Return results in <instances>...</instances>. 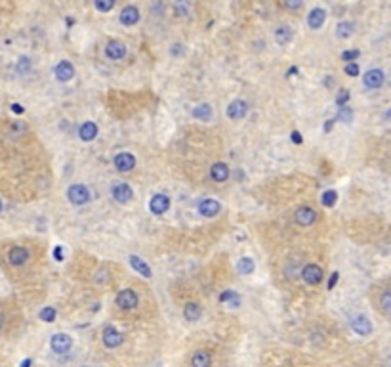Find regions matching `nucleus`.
I'll use <instances>...</instances> for the list:
<instances>
[{"label":"nucleus","instance_id":"obj_1","mask_svg":"<svg viewBox=\"0 0 391 367\" xmlns=\"http://www.w3.org/2000/svg\"><path fill=\"white\" fill-rule=\"evenodd\" d=\"M50 348H52L56 354H67V352L73 348V339H71L67 333H56V335L50 339Z\"/></svg>","mask_w":391,"mask_h":367},{"label":"nucleus","instance_id":"obj_2","mask_svg":"<svg viewBox=\"0 0 391 367\" xmlns=\"http://www.w3.org/2000/svg\"><path fill=\"white\" fill-rule=\"evenodd\" d=\"M67 199L73 205H86L90 201V189L82 184H74L67 189Z\"/></svg>","mask_w":391,"mask_h":367},{"label":"nucleus","instance_id":"obj_3","mask_svg":"<svg viewBox=\"0 0 391 367\" xmlns=\"http://www.w3.org/2000/svg\"><path fill=\"white\" fill-rule=\"evenodd\" d=\"M111 195H113V199H115L117 203L126 205V203H130V201H132L134 191H132V187H130L128 184L117 182V184H113V187H111Z\"/></svg>","mask_w":391,"mask_h":367},{"label":"nucleus","instance_id":"obj_4","mask_svg":"<svg viewBox=\"0 0 391 367\" xmlns=\"http://www.w3.org/2000/svg\"><path fill=\"white\" fill-rule=\"evenodd\" d=\"M117 306L121 308V310H134L135 306H137V294H135L134 289H123L121 293L117 294Z\"/></svg>","mask_w":391,"mask_h":367},{"label":"nucleus","instance_id":"obj_5","mask_svg":"<svg viewBox=\"0 0 391 367\" xmlns=\"http://www.w3.org/2000/svg\"><path fill=\"white\" fill-rule=\"evenodd\" d=\"M101 341L107 348H119L123 344V333H119V329L115 327H105L101 331Z\"/></svg>","mask_w":391,"mask_h":367},{"label":"nucleus","instance_id":"obj_6","mask_svg":"<svg viewBox=\"0 0 391 367\" xmlns=\"http://www.w3.org/2000/svg\"><path fill=\"white\" fill-rule=\"evenodd\" d=\"M323 268L317 266V264H307L306 268L302 270V277H304V281L309 283V285H319V283L323 281Z\"/></svg>","mask_w":391,"mask_h":367},{"label":"nucleus","instance_id":"obj_7","mask_svg":"<svg viewBox=\"0 0 391 367\" xmlns=\"http://www.w3.org/2000/svg\"><path fill=\"white\" fill-rule=\"evenodd\" d=\"M384 81H386V75H384L382 69H370L363 77V85L367 86V88H370V90L380 88V86L384 85Z\"/></svg>","mask_w":391,"mask_h":367},{"label":"nucleus","instance_id":"obj_8","mask_svg":"<svg viewBox=\"0 0 391 367\" xmlns=\"http://www.w3.org/2000/svg\"><path fill=\"white\" fill-rule=\"evenodd\" d=\"M168 207H170V199H168V195H164V193H157V195H153V199L149 201V210L153 214H157V216L164 214L168 210Z\"/></svg>","mask_w":391,"mask_h":367},{"label":"nucleus","instance_id":"obj_9","mask_svg":"<svg viewBox=\"0 0 391 367\" xmlns=\"http://www.w3.org/2000/svg\"><path fill=\"white\" fill-rule=\"evenodd\" d=\"M246 113H248V103L245 99H233L231 103L227 105V115L233 121H241Z\"/></svg>","mask_w":391,"mask_h":367},{"label":"nucleus","instance_id":"obj_10","mask_svg":"<svg viewBox=\"0 0 391 367\" xmlns=\"http://www.w3.org/2000/svg\"><path fill=\"white\" fill-rule=\"evenodd\" d=\"M220 210H221V205L216 201V199H212V197L202 199V201L198 203V212H200L202 216H206V218H212V216L220 214Z\"/></svg>","mask_w":391,"mask_h":367},{"label":"nucleus","instance_id":"obj_11","mask_svg":"<svg viewBox=\"0 0 391 367\" xmlns=\"http://www.w3.org/2000/svg\"><path fill=\"white\" fill-rule=\"evenodd\" d=\"M105 56L113 61L123 60L124 56H126V46H124V42H121V40H111V42H107V46H105Z\"/></svg>","mask_w":391,"mask_h":367},{"label":"nucleus","instance_id":"obj_12","mask_svg":"<svg viewBox=\"0 0 391 367\" xmlns=\"http://www.w3.org/2000/svg\"><path fill=\"white\" fill-rule=\"evenodd\" d=\"M115 167H117V171L121 172H130L132 169L135 167V157L132 153H128V151H123V153H119L117 157H115Z\"/></svg>","mask_w":391,"mask_h":367},{"label":"nucleus","instance_id":"obj_13","mask_svg":"<svg viewBox=\"0 0 391 367\" xmlns=\"http://www.w3.org/2000/svg\"><path fill=\"white\" fill-rule=\"evenodd\" d=\"M294 218H296V222L300 226H311V224H315V220H317V212L311 207H302L296 210Z\"/></svg>","mask_w":391,"mask_h":367},{"label":"nucleus","instance_id":"obj_14","mask_svg":"<svg viewBox=\"0 0 391 367\" xmlns=\"http://www.w3.org/2000/svg\"><path fill=\"white\" fill-rule=\"evenodd\" d=\"M351 329L357 335H361V337H367V335L372 333V323H370V319L367 316H355L351 319Z\"/></svg>","mask_w":391,"mask_h":367},{"label":"nucleus","instance_id":"obj_15","mask_svg":"<svg viewBox=\"0 0 391 367\" xmlns=\"http://www.w3.org/2000/svg\"><path fill=\"white\" fill-rule=\"evenodd\" d=\"M29 260V251L25 247H12L8 253V262L12 266H23Z\"/></svg>","mask_w":391,"mask_h":367},{"label":"nucleus","instance_id":"obj_16","mask_svg":"<svg viewBox=\"0 0 391 367\" xmlns=\"http://www.w3.org/2000/svg\"><path fill=\"white\" fill-rule=\"evenodd\" d=\"M119 19H121V23L126 25V27H132L139 21V10L132 6V4H128V6H124L121 15H119Z\"/></svg>","mask_w":391,"mask_h":367},{"label":"nucleus","instance_id":"obj_17","mask_svg":"<svg viewBox=\"0 0 391 367\" xmlns=\"http://www.w3.org/2000/svg\"><path fill=\"white\" fill-rule=\"evenodd\" d=\"M54 75H56L58 81L67 83V81H71L74 77V67L69 63V61H60V63L56 65V69H54Z\"/></svg>","mask_w":391,"mask_h":367},{"label":"nucleus","instance_id":"obj_18","mask_svg":"<svg viewBox=\"0 0 391 367\" xmlns=\"http://www.w3.org/2000/svg\"><path fill=\"white\" fill-rule=\"evenodd\" d=\"M210 176H212V180L214 182H225L227 178H229V167L225 165V163H216V165H212V169H210Z\"/></svg>","mask_w":391,"mask_h":367},{"label":"nucleus","instance_id":"obj_19","mask_svg":"<svg viewBox=\"0 0 391 367\" xmlns=\"http://www.w3.org/2000/svg\"><path fill=\"white\" fill-rule=\"evenodd\" d=\"M325 19H326V12H325L323 8H313V10L309 12V15H307V23H309L311 29H315V31L323 27Z\"/></svg>","mask_w":391,"mask_h":367},{"label":"nucleus","instance_id":"obj_20","mask_svg":"<svg viewBox=\"0 0 391 367\" xmlns=\"http://www.w3.org/2000/svg\"><path fill=\"white\" fill-rule=\"evenodd\" d=\"M128 260H130V266H132L137 274H141L143 277H151V275H153V272H151V268H149V264H147L143 258L135 257V255H130Z\"/></svg>","mask_w":391,"mask_h":367},{"label":"nucleus","instance_id":"obj_21","mask_svg":"<svg viewBox=\"0 0 391 367\" xmlns=\"http://www.w3.org/2000/svg\"><path fill=\"white\" fill-rule=\"evenodd\" d=\"M191 367H212V356L206 350H196L191 356Z\"/></svg>","mask_w":391,"mask_h":367},{"label":"nucleus","instance_id":"obj_22","mask_svg":"<svg viewBox=\"0 0 391 367\" xmlns=\"http://www.w3.org/2000/svg\"><path fill=\"white\" fill-rule=\"evenodd\" d=\"M78 136H80V140H84V142H92V140L98 136V126H96V122H92V121L84 122V124L78 128Z\"/></svg>","mask_w":391,"mask_h":367},{"label":"nucleus","instance_id":"obj_23","mask_svg":"<svg viewBox=\"0 0 391 367\" xmlns=\"http://www.w3.org/2000/svg\"><path fill=\"white\" fill-rule=\"evenodd\" d=\"M200 316H202V310H200V306L196 304V302H189V304H185L184 308V318L187 319V321H198L200 319Z\"/></svg>","mask_w":391,"mask_h":367},{"label":"nucleus","instance_id":"obj_24","mask_svg":"<svg viewBox=\"0 0 391 367\" xmlns=\"http://www.w3.org/2000/svg\"><path fill=\"white\" fill-rule=\"evenodd\" d=\"M275 40L281 44V46H286L290 40H292V29L290 27H279L277 31H275Z\"/></svg>","mask_w":391,"mask_h":367},{"label":"nucleus","instance_id":"obj_25","mask_svg":"<svg viewBox=\"0 0 391 367\" xmlns=\"http://www.w3.org/2000/svg\"><path fill=\"white\" fill-rule=\"evenodd\" d=\"M193 117L198 121H208L212 117V105L210 103H200L193 109Z\"/></svg>","mask_w":391,"mask_h":367},{"label":"nucleus","instance_id":"obj_26","mask_svg":"<svg viewBox=\"0 0 391 367\" xmlns=\"http://www.w3.org/2000/svg\"><path fill=\"white\" fill-rule=\"evenodd\" d=\"M353 31H355V25L351 21H342V23H338V27H336L338 38H349L353 35Z\"/></svg>","mask_w":391,"mask_h":367},{"label":"nucleus","instance_id":"obj_27","mask_svg":"<svg viewBox=\"0 0 391 367\" xmlns=\"http://www.w3.org/2000/svg\"><path fill=\"white\" fill-rule=\"evenodd\" d=\"M254 260L252 258H248V257H245V258H241L239 260V264H237V270H239V274H243V275H250L252 272H254Z\"/></svg>","mask_w":391,"mask_h":367},{"label":"nucleus","instance_id":"obj_28","mask_svg":"<svg viewBox=\"0 0 391 367\" xmlns=\"http://www.w3.org/2000/svg\"><path fill=\"white\" fill-rule=\"evenodd\" d=\"M220 300L221 302H225V304H231V308H239V304H241L239 294L233 293V291H225V293H221Z\"/></svg>","mask_w":391,"mask_h":367},{"label":"nucleus","instance_id":"obj_29","mask_svg":"<svg viewBox=\"0 0 391 367\" xmlns=\"http://www.w3.org/2000/svg\"><path fill=\"white\" fill-rule=\"evenodd\" d=\"M336 199H338V193L332 191V189H328V191L323 193V205H325V207H334V205H336Z\"/></svg>","mask_w":391,"mask_h":367},{"label":"nucleus","instance_id":"obj_30","mask_svg":"<svg viewBox=\"0 0 391 367\" xmlns=\"http://www.w3.org/2000/svg\"><path fill=\"white\" fill-rule=\"evenodd\" d=\"M40 319H42V321H46V323H52V321L56 319V308H52V306L42 308V312H40Z\"/></svg>","mask_w":391,"mask_h":367},{"label":"nucleus","instance_id":"obj_31","mask_svg":"<svg viewBox=\"0 0 391 367\" xmlns=\"http://www.w3.org/2000/svg\"><path fill=\"white\" fill-rule=\"evenodd\" d=\"M338 119H340V121H343V122H351V119H353V111L349 109L347 105H343V107H340Z\"/></svg>","mask_w":391,"mask_h":367},{"label":"nucleus","instance_id":"obj_32","mask_svg":"<svg viewBox=\"0 0 391 367\" xmlns=\"http://www.w3.org/2000/svg\"><path fill=\"white\" fill-rule=\"evenodd\" d=\"M380 306L382 310H390L391 308V291H384L380 296Z\"/></svg>","mask_w":391,"mask_h":367},{"label":"nucleus","instance_id":"obj_33","mask_svg":"<svg viewBox=\"0 0 391 367\" xmlns=\"http://www.w3.org/2000/svg\"><path fill=\"white\" fill-rule=\"evenodd\" d=\"M359 56H361V52H359V50H347V52H343L342 54V58L347 61V63H355V60H357Z\"/></svg>","mask_w":391,"mask_h":367},{"label":"nucleus","instance_id":"obj_34","mask_svg":"<svg viewBox=\"0 0 391 367\" xmlns=\"http://www.w3.org/2000/svg\"><path fill=\"white\" fill-rule=\"evenodd\" d=\"M29 69H31V60H29V58H21V60L17 61V71L21 75L27 73Z\"/></svg>","mask_w":391,"mask_h":367},{"label":"nucleus","instance_id":"obj_35","mask_svg":"<svg viewBox=\"0 0 391 367\" xmlns=\"http://www.w3.org/2000/svg\"><path fill=\"white\" fill-rule=\"evenodd\" d=\"M347 101H349V92L347 90H340V94H338V98H336V103L343 107V105H347Z\"/></svg>","mask_w":391,"mask_h":367},{"label":"nucleus","instance_id":"obj_36","mask_svg":"<svg viewBox=\"0 0 391 367\" xmlns=\"http://www.w3.org/2000/svg\"><path fill=\"white\" fill-rule=\"evenodd\" d=\"M284 8H288V10H300V8H304V2L302 0H286L284 2Z\"/></svg>","mask_w":391,"mask_h":367},{"label":"nucleus","instance_id":"obj_37","mask_svg":"<svg viewBox=\"0 0 391 367\" xmlns=\"http://www.w3.org/2000/svg\"><path fill=\"white\" fill-rule=\"evenodd\" d=\"M345 73L349 75V77H357L359 75V65L357 63H347L345 65Z\"/></svg>","mask_w":391,"mask_h":367},{"label":"nucleus","instance_id":"obj_38","mask_svg":"<svg viewBox=\"0 0 391 367\" xmlns=\"http://www.w3.org/2000/svg\"><path fill=\"white\" fill-rule=\"evenodd\" d=\"M113 6H115V4H113L111 0H109V2H99V0L96 2V8H98L99 12H109Z\"/></svg>","mask_w":391,"mask_h":367},{"label":"nucleus","instance_id":"obj_39","mask_svg":"<svg viewBox=\"0 0 391 367\" xmlns=\"http://www.w3.org/2000/svg\"><path fill=\"white\" fill-rule=\"evenodd\" d=\"M336 281H338V274H332V277H330V281H328V289H332V287L336 285Z\"/></svg>","mask_w":391,"mask_h":367},{"label":"nucleus","instance_id":"obj_40","mask_svg":"<svg viewBox=\"0 0 391 367\" xmlns=\"http://www.w3.org/2000/svg\"><path fill=\"white\" fill-rule=\"evenodd\" d=\"M292 140L296 144H302V136L298 134V132H292Z\"/></svg>","mask_w":391,"mask_h":367},{"label":"nucleus","instance_id":"obj_41","mask_svg":"<svg viewBox=\"0 0 391 367\" xmlns=\"http://www.w3.org/2000/svg\"><path fill=\"white\" fill-rule=\"evenodd\" d=\"M12 109L15 111V113H23V107H21L19 103H12Z\"/></svg>","mask_w":391,"mask_h":367},{"label":"nucleus","instance_id":"obj_42","mask_svg":"<svg viewBox=\"0 0 391 367\" xmlns=\"http://www.w3.org/2000/svg\"><path fill=\"white\" fill-rule=\"evenodd\" d=\"M54 255H56V258H62V249H60V247H58V249H56V251H54Z\"/></svg>","mask_w":391,"mask_h":367},{"label":"nucleus","instance_id":"obj_43","mask_svg":"<svg viewBox=\"0 0 391 367\" xmlns=\"http://www.w3.org/2000/svg\"><path fill=\"white\" fill-rule=\"evenodd\" d=\"M332 124H334V121H326V126H325V130H330V128H332Z\"/></svg>","mask_w":391,"mask_h":367},{"label":"nucleus","instance_id":"obj_44","mask_svg":"<svg viewBox=\"0 0 391 367\" xmlns=\"http://www.w3.org/2000/svg\"><path fill=\"white\" fill-rule=\"evenodd\" d=\"M29 366H31V360H25L23 364H21V367H29Z\"/></svg>","mask_w":391,"mask_h":367},{"label":"nucleus","instance_id":"obj_45","mask_svg":"<svg viewBox=\"0 0 391 367\" xmlns=\"http://www.w3.org/2000/svg\"><path fill=\"white\" fill-rule=\"evenodd\" d=\"M384 117H386V119H391V109L388 111V113H386V115H384Z\"/></svg>","mask_w":391,"mask_h":367},{"label":"nucleus","instance_id":"obj_46","mask_svg":"<svg viewBox=\"0 0 391 367\" xmlns=\"http://www.w3.org/2000/svg\"><path fill=\"white\" fill-rule=\"evenodd\" d=\"M0 329H2V318H0Z\"/></svg>","mask_w":391,"mask_h":367},{"label":"nucleus","instance_id":"obj_47","mask_svg":"<svg viewBox=\"0 0 391 367\" xmlns=\"http://www.w3.org/2000/svg\"><path fill=\"white\" fill-rule=\"evenodd\" d=\"M0 210H2V201H0Z\"/></svg>","mask_w":391,"mask_h":367}]
</instances>
